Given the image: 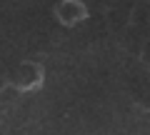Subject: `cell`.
Segmentation results:
<instances>
[{"label": "cell", "instance_id": "1", "mask_svg": "<svg viewBox=\"0 0 150 135\" xmlns=\"http://www.w3.org/2000/svg\"><path fill=\"white\" fill-rule=\"evenodd\" d=\"M43 83H45V68L43 65L35 63V60H23V63H18L15 70H13L8 85H10L18 95H25V93L40 90Z\"/></svg>", "mask_w": 150, "mask_h": 135}, {"label": "cell", "instance_id": "2", "mask_svg": "<svg viewBox=\"0 0 150 135\" xmlns=\"http://www.w3.org/2000/svg\"><path fill=\"white\" fill-rule=\"evenodd\" d=\"M53 15L63 28H75L90 18V8L83 0H58L53 8Z\"/></svg>", "mask_w": 150, "mask_h": 135}]
</instances>
